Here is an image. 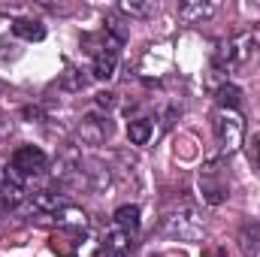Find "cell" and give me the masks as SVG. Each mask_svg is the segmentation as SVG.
I'll use <instances>...</instances> for the list:
<instances>
[{
  "label": "cell",
  "instance_id": "8992f818",
  "mask_svg": "<svg viewBox=\"0 0 260 257\" xmlns=\"http://www.w3.org/2000/svg\"><path fill=\"white\" fill-rule=\"evenodd\" d=\"M215 167H209V170H203V176H200V188H203V200L206 203H212V206H218V203H224L227 197H230V188H227V182H221V179H215Z\"/></svg>",
  "mask_w": 260,
  "mask_h": 257
},
{
  "label": "cell",
  "instance_id": "d6986e66",
  "mask_svg": "<svg viewBox=\"0 0 260 257\" xmlns=\"http://www.w3.org/2000/svg\"><path fill=\"white\" fill-rule=\"evenodd\" d=\"M115 103H118V100H115L112 91H100V94H97V106H100V109H115Z\"/></svg>",
  "mask_w": 260,
  "mask_h": 257
},
{
  "label": "cell",
  "instance_id": "30bf717a",
  "mask_svg": "<svg viewBox=\"0 0 260 257\" xmlns=\"http://www.w3.org/2000/svg\"><path fill=\"white\" fill-rule=\"evenodd\" d=\"M103 254L106 257H127L130 254V233L124 230H112L103 239Z\"/></svg>",
  "mask_w": 260,
  "mask_h": 257
},
{
  "label": "cell",
  "instance_id": "7c38bea8",
  "mask_svg": "<svg viewBox=\"0 0 260 257\" xmlns=\"http://www.w3.org/2000/svg\"><path fill=\"white\" fill-rule=\"evenodd\" d=\"M239 248L245 257H260V224H245L239 230Z\"/></svg>",
  "mask_w": 260,
  "mask_h": 257
},
{
  "label": "cell",
  "instance_id": "5bb4252c",
  "mask_svg": "<svg viewBox=\"0 0 260 257\" xmlns=\"http://www.w3.org/2000/svg\"><path fill=\"white\" fill-rule=\"evenodd\" d=\"M115 224H118V230L133 236L139 230V206H118L115 209Z\"/></svg>",
  "mask_w": 260,
  "mask_h": 257
},
{
  "label": "cell",
  "instance_id": "ac0fdd59",
  "mask_svg": "<svg viewBox=\"0 0 260 257\" xmlns=\"http://www.w3.org/2000/svg\"><path fill=\"white\" fill-rule=\"evenodd\" d=\"M248 157L260 167V127L251 133V142H248Z\"/></svg>",
  "mask_w": 260,
  "mask_h": 257
},
{
  "label": "cell",
  "instance_id": "8fae6325",
  "mask_svg": "<svg viewBox=\"0 0 260 257\" xmlns=\"http://www.w3.org/2000/svg\"><path fill=\"white\" fill-rule=\"evenodd\" d=\"M12 34L21 37V40H27V43H40L46 37V27L37 18H15L12 21Z\"/></svg>",
  "mask_w": 260,
  "mask_h": 257
},
{
  "label": "cell",
  "instance_id": "5b68a950",
  "mask_svg": "<svg viewBox=\"0 0 260 257\" xmlns=\"http://www.w3.org/2000/svg\"><path fill=\"white\" fill-rule=\"evenodd\" d=\"M109 133H112L109 118H100V115H85L82 124H79V136H82V142H88V145H100V142H106Z\"/></svg>",
  "mask_w": 260,
  "mask_h": 257
},
{
  "label": "cell",
  "instance_id": "9a60e30c",
  "mask_svg": "<svg viewBox=\"0 0 260 257\" xmlns=\"http://www.w3.org/2000/svg\"><path fill=\"white\" fill-rule=\"evenodd\" d=\"M127 136H130L133 145H145V142L154 136V127H151L148 118H136V121H130L127 124Z\"/></svg>",
  "mask_w": 260,
  "mask_h": 257
},
{
  "label": "cell",
  "instance_id": "277c9868",
  "mask_svg": "<svg viewBox=\"0 0 260 257\" xmlns=\"http://www.w3.org/2000/svg\"><path fill=\"white\" fill-rule=\"evenodd\" d=\"M160 227H164V233L179 236V239H197V236L203 233V227H200V221L194 218V212H185V215H167Z\"/></svg>",
  "mask_w": 260,
  "mask_h": 257
},
{
  "label": "cell",
  "instance_id": "ffe728a7",
  "mask_svg": "<svg viewBox=\"0 0 260 257\" xmlns=\"http://www.w3.org/2000/svg\"><path fill=\"white\" fill-rule=\"evenodd\" d=\"M151 257H185V254H179V251H167V254H151Z\"/></svg>",
  "mask_w": 260,
  "mask_h": 257
},
{
  "label": "cell",
  "instance_id": "9c48e42d",
  "mask_svg": "<svg viewBox=\"0 0 260 257\" xmlns=\"http://www.w3.org/2000/svg\"><path fill=\"white\" fill-rule=\"evenodd\" d=\"M21 197H24L21 176H18L15 170H6V173H3V179H0V200H3V203H9V206H15V203H21Z\"/></svg>",
  "mask_w": 260,
  "mask_h": 257
},
{
  "label": "cell",
  "instance_id": "4fadbf2b",
  "mask_svg": "<svg viewBox=\"0 0 260 257\" xmlns=\"http://www.w3.org/2000/svg\"><path fill=\"white\" fill-rule=\"evenodd\" d=\"M215 100H218V106H221V109H227V112H236V109L242 106V91H239L236 85L224 82V85L215 91Z\"/></svg>",
  "mask_w": 260,
  "mask_h": 257
},
{
  "label": "cell",
  "instance_id": "7a4b0ae2",
  "mask_svg": "<svg viewBox=\"0 0 260 257\" xmlns=\"http://www.w3.org/2000/svg\"><path fill=\"white\" fill-rule=\"evenodd\" d=\"M251 55H254V37H251V34H236V37H230L227 43H221V49H218V64L221 67H236V64H245Z\"/></svg>",
  "mask_w": 260,
  "mask_h": 257
},
{
  "label": "cell",
  "instance_id": "6da1fadb",
  "mask_svg": "<svg viewBox=\"0 0 260 257\" xmlns=\"http://www.w3.org/2000/svg\"><path fill=\"white\" fill-rule=\"evenodd\" d=\"M212 127H215V139H218V145H221L224 154H233V151L242 145V139H245V124H242V118H239L236 112L221 109V112L215 115Z\"/></svg>",
  "mask_w": 260,
  "mask_h": 257
},
{
  "label": "cell",
  "instance_id": "e0dca14e",
  "mask_svg": "<svg viewBox=\"0 0 260 257\" xmlns=\"http://www.w3.org/2000/svg\"><path fill=\"white\" fill-rule=\"evenodd\" d=\"M121 12L142 18V15H151L154 12V3H133V0H127V3H121Z\"/></svg>",
  "mask_w": 260,
  "mask_h": 257
},
{
  "label": "cell",
  "instance_id": "3957f363",
  "mask_svg": "<svg viewBox=\"0 0 260 257\" xmlns=\"http://www.w3.org/2000/svg\"><path fill=\"white\" fill-rule=\"evenodd\" d=\"M46 167H49V157H46L37 145H21V148H15V154H12V170H15L21 179L40 176V173H46Z\"/></svg>",
  "mask_w": 260,
  "mask_h": 257
},
{
  "label": "cell",
  "instance_id": "52a82bcc",
  "mask_svg": "<svg viewBox=\"0 0 260 257\" xmlns=\"http://www.w3.org/2000/svg\"><path fill=\"white\" fill-rule=\"evenodd\" d=\"M215 12H218V3H212V0H188V3L179 6V18L188 21V24H203Z\"/></svg>",
  "mask_w": 260,
  "mask_h": 257
},
{
  "label": "cell",
  "instance_id": "2e32d148",
  "mask_svg": "<svg viewBox=\"0 0 260 257\" xmlns=\"http://www.w3.org/2000/svg\"><path fill=\"white\" fill-rule=\"evenodd\" d=\"M76 239V233H61V236H52V251H58V254H73L76 251V245H70Z\"/></svg>",
  "mask_w": 260,
  "mask_h": 257
},
{
  "label": "cell",
  "instance_id": "ba28073f",
  "mask_svg": "<svg viewBox=\"0 0 260 257\" xmlns=\"http://www.w3.org/2000/svg\"><path fill=\"white\" fill-rule=\"evenodd\" d=\"M115 67H118V52L112 46H100L94 52V79H112L115 76Z\"/></svg>",
  "mask_w": 260,
  "mask_h": 257
}]
</instances>
